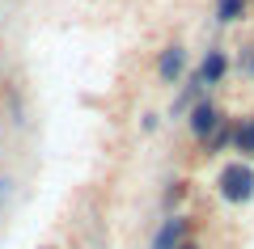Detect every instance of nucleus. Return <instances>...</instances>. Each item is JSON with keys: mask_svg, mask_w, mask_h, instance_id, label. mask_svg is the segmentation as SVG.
<instances>
[{"mask_svg": "<svg viewBox=\"0 0 254 249\" xmlns=\"http://www.w3.org/2000/svg\"><path fill=\"white\" fill-rule=\"evenodd\" d=\"M178 249H199V245H178Z\"/></svg>", "mask_w": 254, "mask_h": 249, "instance_id": "9", "label": "nucleus"}, {"mask_svg": "<svg viewBox=\"0 0 254 249\" xmlns=\"http://www.w3.org/2000/svg\"><path fill=\"white\" fill-rule=\"evenodd\" d=\"M220 195L229 199V203H242V199L254 195V173L242 169V165H229L225 173H220Z\"/></svg>", "mask_w": 254, "mask_h": 249, "instance_id": "1", "label": "nucleus"}, {"mask_svg": "<svg viewBox=\"0 0 254 249\" xmlns=\"http://www.w3.org/2000/svg\"><path fill=\"white\" fill-rule=\"evenodd\" d=\"M216 123H220V114H216L212 101H195V106H190V131L199 135V140H208V135L216 131Z\"/></svg>", "mask_w": 254, "mask_h": 249, "instance_id": "2", "label": "nucleus"}, {"mask_svg": "<svg viewBox=\"0 0 254 249\" xmlns=\"http://www.w3.org/2000/svg\"><path fill=\"white\" fill-rule=\"evenodd\" d=\"M13 195H17V182H13L9 173H0V211H9Z\"/></svg>", "mask_w": 254, "mask_h": 249, "instance_id": "7", "label": "nucleus"}, {"mask_svg": "<svg viewBox=\"0 0 254 249\" xmlns=\"http://www.w3.org/2000/svg\"><path fill=\"white\" fill-rule=\"evenodd\" d=\"M182 237H187V220L174 215V220H165L161 228H157V237H153V245H148V249H178Z\"/></svg>", "mask_w": 254, "mask_h": 249, "instance_id": "3", "label": "nucleus"}, {"mask_svg": "<svg viewBox=\"0 0 254 249\" xmlns=\"http://www.w3.org/2000/svg\"><path fill=\"white\" fill-rule=\"evenodd\" d=\"M237 13H242V0H220L216 17H220V21H237Z\"/></svg>", "mask_w": 254, "mask_h": 249, "instance_id": "8", "label": "nucleus"}, {"mask_svg": "<svg viewBox=\"0 0 254 249\" xmlns=\"http://www.w3.org/2000/svg\"><path fill=\"white\" fill-rule=\"evenodd\" d=\"M178 72H182V51L178 47H165L161 59H157V76L161 80H178Z\"/></svg>", "mask_w": 254, "mask_h": 249, "instance_id": "4", "label": "nucleus"}, {"mask_svg": "<svg viewBox=\"0 0 254 249\" xmlns=\"http://www.w3.org/2000/svg\"><path fill=\"white\" fill-rule=\"evenodd\" d=\"M233 144H237V152L254 156V118H246V123H242V127L233 131Z\"/></svg>", "mask_w": 254, "mask_h": 249, "instance_id": "6", "label": "nucleus"}, {"mask_svg": "<svg viewBox=\"0 0 254 249\" xmlns=\"http://www.w3.org/2000/svg\"><path fill=\"white\" fill-rule=\"evenodd\" d=\"M220 76H225V55L208 51V59H203V68H199V76H195V80H199V85H216Z\"/></svg>", "mask_w": 254, "mask_h": 249, "instance_id": "5", "label": "nucleus"}]
</instances>
